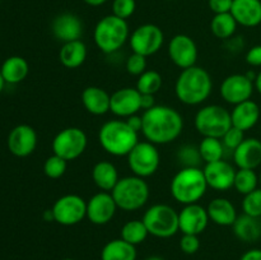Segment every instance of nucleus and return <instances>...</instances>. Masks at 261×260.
<instances>
[{
    "label": "nucleus",
    "instance_id": "f257e3e1",
    "mask_svg": "<svg viewBox=\"0 0 261 260\" xmlns=\"http://www.w3.org/2000/svg\"><path fill=\"white\" fill-rule=\"evenodd\" d=\"M142 133L155 145L168 144L177 139L184 129V117L177 110L166 105H155L142 115Z\"/></svg>",
    "mask_w": 261,
    "mask_h": 260
},
{
    "label": "nucleus",
    "instance_id": "f03ea898",
    "mask_svg": "<svg viewBox=\"0 0 261 260\" xmlns=\"http://www.w3.org/2000/svg\"><path fill=\"white\" fill-rule=\"evenodd\" d=\"M213 89V81L201 66L184 69L175 83V93L178 101L188 106H196L208 99Z\"/></svg>",
    "mask_w": 261,
    "mask_h": 260
},
{
    "label": "nucleus",
    "instance_id": "7ed1b4c3",
    "mask_svg": "<svg viewBox=\"0 0 261 260\" xmlns=\"http://www.w3.org/2000/svg\"><path fill=\"white\" fill-rule=\"evenodd\" d=\"M139 133L135 132L126 120H110L98 132V142L103 150L115 157L127 155L139 143Z\"/></svg>",
    "mask_w": 261,
    "mask_h": 260
},
{
    "label": "nucleus",
    "instance_id": "20e7f679",
    "mask_svg": "<svg viewBox=\"0 0 261 260\" xmlns=\"http://www.w3.org/2000/svg\"><path fill=\"white\" fill-rule=\"evenodd\" d=\"M204 171L199 167H182L171 180L170 191L172 198L182 205L198 203L206 193Z\"/></svg>",
    "mask_w": 261,
    "mask_h": 260
},
{
    "label": "nucleus",
    "instance_id": "39448f33",
    "mask_svg": "<svg viewBox=\"0 0 261 260\" xmlns=\"http://www.w3.org/2000/svg\"><path fill=\"white\" fill-rule=\"evenodd\" d=\"M129 37L127 22L114 14L101 18L93 31L94 43L105 54H114L119 51Z\"/></svg>",
    "mask_w": 261,
    "mask_h": 260
},
{
    "label": "nucleus",
    "instance_id": "423d86ee",
    "mask_svg": "<svg viewBox=\"0 0 261 260\" xmlns=\"http://www.w3.org/2000/svg\"><path fill=\"white\" fill-rule=\"evenodd\" d=\"M111 194L117 208L125 212H134L147 204L149 199V185L139 176H125L117 181Z\"/></svg>",
    "mask_w": 261,
    "mask_h": 260
},
{
    "label": "nucleus",
    "instance_id": "0eeeda50",
    "mask_svg": "<svg viewBox=\"0 0 261 260\" xmlns=\"http://www.w3.org/2000/svg\"><path fill=\"white\" fill-rule=\"evenodd\" d=\"M142 221L149 235L158 239H168L180 231L178 212L168 204H153L145 211Z\"/></svg>",
    "mask_w": 261,
    "mask_h": 260
},
{
    "label": "nucleus",
    "instance_id": "6e6552de",
    "mask_svg": "<svg viewBox=\"0 0 261 260\" xmlns=\"http://www.w3.org/2000/svg\"><path fill=\"white\" fill-rule=\"evenodd\" d=\"M195 127L204 137L222 139L224 134L232 127L231 112L219 105H208L196 112Z\"/></svg>",
    "mask_w": 261,
    "mask_h": 260
},
{
    "label": "nucleus",
    "instance_id": "1a4fd4ad",
    "mask_svg": "<svg viewBox=\"0 0 261 260\" xmlns=\"http://www.w3.org/2000/svg\"><path fill=\"white\" fill-rule=\"evenodd\" d=\"M87 145H88V138L84 130L76 126H69L55 135L51 148L54 154L69 162L81 157L87 149Z\"/></svg>",
    "mask_w": 261,
    "mask_h": 260
},
{
    "label": "nucleus",
    "instance_id": "9d476101",
    "mask_svg": "<svg viewBox=\"0 0 261 260\" xmlns=\"http://www.w3.org/2000/svg\"><path fill=\"white\" fill-rule=\"evenodd\" d=\"M126 157L127 165L133 175L143 178L154 175L161 163V155L157 145L148 140L138 143Z\"/></svg>",
    "mask_w": 261,
    "mask_h": 260
},
{
    "label": "nucleus",
    "instance_id": "9b49d317",
    "mask_svg": "<svg viewBox=\"0 0 261 260\" xmlns=\"http://www.w3.org/2000/svg\"><path fill=\"white\" fill-rule=\"evenodd\" d=\"M51 211L54 222L61 226H75L87 218V201L76 194H66L56 199Z\"/></svg>",
    "mask_w": 261,
    "mask_h": 260
},
{
    "label": "nucleus",
    "instance_id": "f8f14e48",
    "mask_svg": "<svg viewBox=\"0 0 261 260\" xmlns=\"http://www.w3.org/2000/svg\"><path fill=\"white\" fill-rule=\"evenodd\" d=\"M129 42L133 53L148 58L157 54L162 48L165 35L158 25L153 23H145L133 31L129 37Z\"/></svg>",
    "mask_w": 261,
    "mask_h": 260
},
{
    "label": "nucleus",
    "instance_id": "ddd939ff",
    "mask_svg": "<svg viewBox=\"0 0 261 260\" xmlns=\"http://www.w3.org/2000/svg\"><path fill=\"white\" fill-rule=\"evenodd\" d=\"M168 58L181 70L196 65L198 61V46L195 41L188 35L178 33L168 42Z\"/></svg>",
    "mask_w": 261,
    "mask_h": 260
},
{
    "label": "nucleus",
    "instance_id": "4468645a",
    "mask_svg": "<svg viewBox=\"0 0 261 260\" xmlns=\"http://www.w3.org/2000/svg\"><path fill=\"white\" fill-rule=\"evenodd\" d=\"M254 89V82L247 78L246 74H231L223 79L219 93L227 103L236 106L241 102L251 99Z\"/></svg>",
    "mask_w": 261,
    "mask_h": 260
},
{
    "label": "nucleus",
    "instance_id": "2eb2a0df",
    "mask_svg": "<svg viewBox=\"0 0 261 260\" xmlns=\"http://www.w3.org/2000/svg\"><path fill=\"white\" fill-rule=\"evenodd\" d=\"M116 201L111 193L99 191L87 200V218L91 223L103 226L112 221L117 211Z\"/></svg>",
    "mask_w": 261,
    "mask_h": 260
},
{
    "label": "nucleus",
    "instance_id": "dca6fc26",
    "mask_svg": "<svg viewBox=\"0 0 261 260\" xmlns=\"http://www.w3.org/2000/svg\"><path fill=\"white\" fill-rule=\"evenodd\" d=\"M37 147V133L31 125L20 124L8 135V149L15 157H28Z\"/></svg>",
    "mask_w": 261,
    "mask_h": 260
},
{
    "label": "nucleus",
    "instance_id": "f3484780",
    "mask_svg": "<svg viewBox=\"0 0 261 260\" xmlns=\"http://www.w3.org/2000/svg\"><path fill=\"white\" fill-rule=\"evenodd\" d=\"M209 221L208 211L199 203L184 205L178 212V227L182 233L199 236L205 231Z\"/></svg>",
    "mask_w": 261,
    "mask_h": 260
},
{
    "label": "nucleus",
    "instance_id": "a211bd4d",
    "mask_svg": "<svg viewBox=\"0 0 261 260\" xmlns=\"http://www.w3.org/2000/svg\"><path fill=\"white\" fill-rule=\"evenodd\" d=\"M142 110V93L137 88L125 87L115 91L111 94L110 111L119 117H126L137 115Z\"/></svg>",
    "mask_w": 261,
    "mask_h": 260
},
{
    "label": "nucleus",
    "instance_id": "6ab92c4d",
    "mask_svg": "<svg viewBox=\"0 0 261 260\" xmlns=\"http://www.w3.org/2000/svg\"><path fill=\"white\" fill-rule=\"evenodd\" d=\"M203 171L208 188L218 191H224L233 188L236 170L227 161L221 160L217 161V162L205 163V167L203 168Z\"/></svg>",
    "mask_w": 261,
    "mask_h": 260
},
{
    "label": "nucleus",
    "instance_id": "aec40b11",
    "mask_svg": "<svg viewBox=\"0 0 261 260\" xmlns=\"http://www.w3.org/2000/svg\"><path fill=\"white\" fill-rule=\"evenodd\" d=\"M51 31L56 40L61 42L81 40L83 35V23L78 15L73 13H61L54 19Z\"/></svg>",
    "mask_w": 261,
    "mask_h": 260
},
{
    "label": "nucleus",
    "instance_id": "412c9836",
    "mask_svg": "<svg viewBox=\"0 0 261 260\" xmlns=\"http://www.w3.org/2000/svg\"><path fill=\"white\" fill-rule=\"evenodd\" d=\"M234 165L239 168L256 170L261 166V140L245 138L244 142L233 150Z\"/></svg>",
    "mask_w": 261,
    "mask_h": 260
},
{
    "label": "nucleus",
    "instance_id": "4be33fe9",
    "mask_svg": "<svg viewBox=\"0 0 261 260\" xmlns=\"http://www.w3.org/2000/svg\"><path fill=\"white\" fill-rule=\"evenodd\" d=\"M231 14L237 24L254 28L261 23V0H233Z\"/></svg>",
    "mask_w": 261,
    "mask_h": 260
},
{
    "label": "nucleus",
    "instance_id": "5701e85b",
    "mask_svg": "<svg viewBox=\"0 0 261 260\" xmlns=\"http://www.w3.org/2000/svg\"><path fill=\"white\" fill-rule=\"evenodd\" d=\"M82 103L87 112L94 116H102L110 111L111 94L106 89L97 86H89L82 92Z\"/></svg>",
    "mask_w": 261,
    "mask_h": 260
},
{
    "label": "nucleus",
    "instance_id": "b1692460",
    "mask_svg": "<svg viewBox=\"0 0 261 260\" xmlns=\"http://www.w3.org/2000/svg\"><path fill=\"white\" fill-rule=\"evenodd\" d=\"M259 119L260 107L252 99L236 105L231 111L232 126L237 127L242 132H247V130L252 129L259 122Z\"/></svg>",
    "mask_w": 261,
    "mask_h": 260
},
{
    "label": "nucleus",
    "instance_id": "393cba45",
    "mask_svg": "<svg viewBox=\"0 0 261 260\" xmlns=\"http://www.w3.org/2000/svg\"><path fill=\"white\" fill-rule=\"evenodd\" d=\"M209 219L217 226L229 227L233 226L234 221L237 219V211L236 206L233 205L231 200L227 198H214L209 201L208 206Z\"/></svg>",
    "mask_w": 261,
    "mask_h": 260
},
{
    "label": "nucleus",
    "instance_id": "a878e982",
    "mask_svg": "<svg viewBox=\"0 0 261 260\" xmlns=\"http://www.w3.org/2000/svg\"><path fill=\"white\" fill-rule=\"evenodd\" d=\"M92 180L99 190L111 193L120 180L116 166L109 161H99L92 168Z\"/></svg>",
    "mask_w": 261,
    "mask_h": 260
},
{
    "label": "nucleus",
    "instance_id": "bb28decb",
    "mask_svg": "<svg viewBox=\"0 0 261 260\" xmlns=\"http://www.w3.org/2000/svg\"><path fill=\"white\" fill-rule=\"evenodd\" d=\"M88 55L86 43L82 40L65 42L59 51V60L61 65L68 69H76L84 64Z\"/></svg>",
    "mask_w": 261,
    "mask_h": 260
},
{
    "label": "nucleus",
    "instance_id": "cd10ccee",
    "mask_svg": "<svg viewBox=\"0 0 261 260\" xmlns=\"http://www.w3.org/2000/svg\"><path fill=\"white\" fill-rule=\"evenodd\" d=\"M232 229H233L234 236L240 241L251 244V242L257 241L261 237V218L242 214V216L237 217Z\"/></svg>",
    "mask_w": 261,
    "mask_h": 260
},
{
    "label": "nucleus",
    "instance_id": "c85d7f7f",
    "mask_svg": "<svg viewBox=\"0 0 261 260\" xmlns=\"http://www.w3.org/2000/svg\"><path fill=\"white\" fill-rule=\"evenodd\" d=\"M0 71H2L5 83L18 84L27 78L28 73H30V65L22 56H9L2 64Z\"/></svg>",
    "mask_w": 261,
    "mask_h": 260
},
{
    "label": "nucleus",
    "instance_id": "c756f323",
    "mask_svg": "<svg viewBox=\"0 0 261 260\" xmlns=\"http://www.w3.org/2000/svg\"><path fill=\"white\" fill-rule=\"evenodd\" d=\"M137 247L122 239L107 242L101 251V260H137Z\"/></svg>",
    "mask_w": 261,
    "mask_h": 260
},
{
    "label": "nucleus",
    "instance_id": "7c9ffc66",
    "mask_svg": "<svg viewBox=\"0 0 261 260\" xmlns=\"http://www.w3.org/2000/svg\"><path fill=\"white\" fill-rule=\"evenodd\" d=\"M237 22L231 13L216 14L211 22V31L219 40H229L237 30Z\"/></svg>",
    "mask_w": 261,
    "mask_h": 260
},
{
    "label": "nucleus",
    "instance_id": "2f4dec72",
    "mask_svg": "<svg viewBox=\"0 0 261 260\" xmlns=\"http://www.w3.org/2000/svg\"><path fill=\"white\" fill-rule=\"evenodd\" d=\"M148 235H149V232H148L147 227H145L144 222L142 219H132V221H127L121 227L120 239L125 240L129 244L137 246V245L145 241Z\"/></svg>",
    "mask_w": 261,
    "mask_h": 260
},
{
    "label": "nucleus",
    "instance_id": "473e14b6",
    "mask_svg": "<svg viewBox=\"0 0 261 260\" xmlns=\"http://www.w3.org/2000/svg\"><path fill=\"white\" fill-rule=\"evenodd\" d=\"M198 148L201 160L205 163H212L223 160L224 145L222 140L218 139V138L204 137Z\"/></svg>",
    "mask_w": 261,
    "mask_h": 260
},
{
    "label": "nucleus",
    "instance_id": "72a5a7b5",
    "mask_svg": "<svg viewBox=\"0 0 261 260\" xmlns=\"http://www.w3.org/2000/svg\"><path fill=\"white\" fill-rule=\"evenodd\" d=\"M259 175L255 172V170H249V168H239L236 170V176H234L233 188L241 195L251 193L255 189L259 188Z\"/></svg>",
    "mask_w": 261,
    "mask_h": 260
},
{
    "label": "nucleus",
    "instance_id": "f704fd0d",
    "mask_svg": "<svg viewBox=\"0 0 261 260\" xmlns=\"http://www.w3.org/2000/svg\"><path fill=\"white\" fill-rule=\"evenodd\" d=\"M163 86V78L157 70H145L138 76L135 88L142 94H155Z\"/></svg>",
    "mask_w": 261,
    "mask_h": 260
},
{
    "label": "nucleus",
    "instance_id": "c9c22d12",
    "mask_svg": "<svg viewBox=\"0 0 261 260\" xmlns=\"http://www.w3.org/2000/svg\"><path fill=\"white\" fill-rule=\"evenodd\" d=\"M66 168H68V161L56 154L46 158L45 163H43V173L48 178H54V180L63 177L66 172Z\"/></svg>",
    "mask_w": 261,
    "mask_h": 260
},
{
    "label": "nucleus",
    "instance_id": "e433bc0d",
    "mask_svg": "<svg viewBox=\"0 0 261 260\" xmlns=\"http://www.w3.org/2000/svg\"><path fill=\"white\" fill-rule=\"evenodd\" d=\"M242 211L247 216L261 218V188L255 189L251 193L244 195Z\"/></svg>",
    "mask_w": 261,
    "mask_h": 260
},
{
    "label": "nucleus",
    "instance_id": "4c0bfd02",
    "mask_svg": "<svg viewBox=\"0 0 261 260\" xmlns=\"http://www.w3.org/2000/svg\"><path fill=\"white\" fill-rule=\"evenodd\" d=\"M177 158L184 167H198L199 161L201 160L199 148L193 147V145H184L180 148L177 153Z\"/></svg>",
    "mask_w": 261,
    "mask_h": 260
},
{
    "label": "nucleus",
    "instance_id": "58836bf2",
    "mask_svg": "<svg viewBox=\"0 0 261 260\" xmlns=\"http://www.w3.org/2000/svg\"><path fill=\"white\" fill-rule=\"evenodd\" d=\"M137 9L135 0H114L112 2V14L126 20L132 17Z\"/></svg>",
    "mask_w": 261,
    "mask_h": 260
},
{
    "label": "nucleus",
    "instance_id": "ea45409f",
    "mask_svg": "<svg viewBox=\"0 0 261 260\" xmlns=\"http://www.w3.org/2000/svg\"><path fill=\"white\" fill-rule=\"evenodd\" d=\"M125 68H126V71L129 74L139 76L140 74H143L147 70V58L143 55H139V54L133 53L132 55L126 59Z\"/></svg>",
    "mask_w": 261,
    "mask_h": 260
},
{
    "label": "nucleus",
    "instance_id": "a19ab883",
    "mask_svg": "<svg viewBox=\"0 0 261 260\" xmlns=\"http://www.w3.org/2000/svg\"><path fill=\"white\" fill-rule=\"evenodd\" d=\"M221 140L222 143H223L224 148H228V149H231L232 152H233V150L245 140V132L232 126L231 129L222 137Z\"/></svg>",
    "mask_w": 261,
    "mask_h": 260
},
{
    "label": "nucleus",
    "instance_id": "79ce46f5",
    "mask_svg": "<svg viewBox=\"0 0 261 260\" xmlns=\"http://www.w3.org/2000/svg\"><path fill=\"white\" fill-rule=\"evenodd\" d=\"M180 249L181 251L188 255H193L200 249V240L196 235H186L182 233L180 240Z\"/></svg>",
    "mask_w": 261,
    "mask_h": 260
},
{
    "label": "nucleus",
    "instance_id": "37998d69",
    "mask_svg": "<svg viewBox=\"0 0 261 260\" xmlns=\"http://www.w3.org/2000/svg\"><path fill=\"white\" fill-rule=\"evenodd\" d=\"M233 0H208L209 9L214 14H223V13H231Z\"/></svg>",
    "mask_w": 261,
    "mask_h": 260
},
{
    "label": "nucleus",
    "instance_id": "c03bdc74",
    "mask_svg": "<svg viewBox=\"0 0 261 260\" xmlns=\"http://www.w3.org/2000/svg\"><path fill=\"white\" fill-rule=\"evenodd\" d=\"M246 63L252 68L261 66V45H255L246 53Z\"/></svg>",
    "mask_w": 261,
    "mask_h": 260
},
{
    "label": "nucleus",
    "instance_id": "a18cd8bd",
    "mask_svg": "<svg viewBox=\"0 0 261 260\" xmlns=\"http://www.w3.org/2000/svg\"><path fill=\"white\" fill-rule=\"evenodd\" d=\"M126 122L130 125V127H133V129L135 130V132H142V126H143V119L142 116H139V115H133V116H129L126 117Z\"/></svg>",
    "mask_w": 261,
    "mask_h": 260
},
{
    "label": "nucleus",
    "instance_id": "49530a36",
    "mask_svg": "<svg viewBox=\"0 0 261 260\" xmlns=\"http://www.w3.org/2000/svg\"><path fill=\"white\" fill-rule=\"evenodd\" d=\"M240 260H261V249H250L244 252Z\"/></svg>",
    "mask_w": 261,
    "mask_h": 260
},
{
    "label": "nucleus",
    "instance_id": "de8ad7c7",
    "mask_svg": "<svg viewBox=\"0 0 261 260\" xmlns=\"http://www.w3.org/2000/svg\"><path fill=\"white\" fill-rule=\"evenodd\" d=\"M155 106L154 94H142V110H149Z\"/></svg>",
    "mask_w": 261,
    "mask_h": 260
},
{
    "label": "nucleus",
    "instance_id": "09e8293b",
    "mask_svg": "<svg viewBox=\"0 0 261 260\" xmlns=\"http://www.w3.org/2000/svg\"><path fill=\"white\" fill-rule=\"evenodd\" d=\"M87 5H91V7H101L103 5L107 0H83Z\"/></svg>",
    "mask_w": 261,
    "mask_h": 260
},
{
    "label": "nucleus",
    "instance_id": "8fccbe9b",
    "mask_svg": "<svg viewBox=\"0 0 261 260\" xmlns=\"http://www.w3.org/2000/svg\"><path fill=\"white\" fill-rule=\"evenodd\" d=\"M254 86H255V89H256V91L261 94V70L256 74V78H255Z\"/></svg>",
    "mask_w": 261,
    "mask_h": 260
},
{
    "label": "nucleus",
    "instance_id": "3c124183",
    "mask_svg": "<svg viewBox=\"0 0 261 260\" xmlns=\"http://www.w3.org/2000/svg\"><path fill=\"white\" fill-rule=\"evenodd\" d=\"M4 84H5V81L2 75V71H0V93H2L3 89H4Z\"/></svg>",
    "mask_w": 261,
    "mask_h": 260
},
{
    "label": "nucleus",
    "instance_id": "603ef678",
    "mask_svg": "<svg viewBox=\"0 0 261 260\" xmlns=\"http://www.w3.org/2000/svg\"><path fill=\"white\" fill-rule=\"evenodd\" d=\"M144 260H165V259H163V257H161V256H157V255H153V256L147 257V259H144Z\"/></svg>",
    "mask_w": 261,
    "mask_h": 260
},
{
    "label": "nucleus",
    "instance_id": "864d4df0",
    "mask_svg": "<svg viewBox=\"0 0 261 260\" xmlns=\"http://www.w3.org/2000/svg\"><path fill=\"white\" fill-rule=\"evenodd\" d=\"M259 181H260V186H261V171H260V173H259Z\"/></svg>",
    "mask_w": 261,
    "mask_h": 260
},
{
    "label": "nucleus",
    "instance_id": "5fc2aeb1",
    "mask_svg": "<svg viewBox=\"0 0 261 260\" xmlns=\"http://www.w3.org/2000/svg\"><path fill=\"white\" fill-rule=\"evenodd\" d=\"M63 260H75V259H71V257H66V259H63Z\"/></svg>",
    "mask_w": 261,
    "mask_h": 260
}]
</instances>
